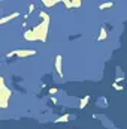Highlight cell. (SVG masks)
Masks as SVG:
<instances>
[{
	"label": "cell",
	"instance_id": "1",
	"mask_svg": "<svg viewBox=\"0 0 127 129\" xmlns=\"http://www.w3.org/2000/svg\"><path fill=\"white\" fill-rule=\"evenodd\" d=\"M46 29H48V24H46V23H42L39 27H36L34 30L27 32L24 36H25V39H28V41H31V39L45 41V39H46Z\"/></svg>",
	"mask_w": 127,
	"mask_h": 129
},
{
	"label": "cell",
	"instance_id": "2",
	"mask_svg": "<svg viewBox=\"0 0 127 129\" xmlns=\"http://www.w3.org/2000/svg\"><path fill=\"white\" fill-rule=\"evenodd\" d=\"M13 54H16L18 57H28V56H33V54H34V50H19V51H13V53L7 54V57H9V56H13Z\"/></svg>",
	"mask_w": 127,
	"mask_h": 129
},
{
	"label": "cell",
	"instance_id": "3",
	"mask_svg": "<svg viewBox=\"0 0 127 129\" xmlns=\"http://www.w3.org/2000/svg\"><path fill=\"white\" fill-rule=\"evenodd\" d=\"M55 69H57L58 75L61 77L63 75V71H61V57L60 56H57V59H55Z\"/></svg>",
	"mask_w": 127,
	"mask_h": 129
},
{
	"label": "cell",
	"instance_id": "4",
	"mask_svg": "<svg viewBox=\"0 0 127 129\" xmlns=\"http://www.w3.org/2000/svg\"><path fill=\"white\" fill-rule=\"evenodd\" d=\"M88 101H90V96H85V98H84V99L79 102V108H84V107L88 104Z\"/></svg>",
	"mask_w": 127,
	"mask_h": 129
},
{
	"label": "cell",
	"instance_id": "5",
	"mask_svg": "<svg viewBox=\"0 0 127 129\" xmlns=\"http://www.w3.org/2000/svg\"><path fill=\"white\" fill-rule=\"evenodd\" d=\"M18 14H12V15H7V17H4L3 20H0V24H3V23H6V21H9V20H12L13 17H16Z\"/></svg>",
	"mask_w": 127,
	"mask_h": 129
},
{
	"label": "cell",
	"instance_id": "6",
	"mask_svg": "<svg viewBox=\"0 0 127 129\" xmlns=\"http://www.w3.org/2000/svg\"><path fill=\"white\" fill-rule=\"evenodd\" d=\"M64 5H67V8H76L75 5H81V2H64Z\"/></svg>",
	"mask_w": 127,
	"mask_h": 129
},
{
	"label": "cell",
	"instance_id": "7",
	"mask_svg": "<svg viewBox=\"0 0 127 129\" xmlns=\"http://www.w3.org/2000/svg\"><path fill=\"white\" fill-rule=\"evenodd\" d=\"M112 5H114L112 2H108V3H102V5H100V9H109V8H111Z\"/></svg>",
	"mask_w": 127,
	"mask_h": 129
},
{
	"label": "cell",
	"instance_id": "8",
	"mask_svg": "<svg viewBox=\"0 0 127 129\" xmlns=\"http://www.w3.org/2000/svg\"><path fill=\"white\" fill-rule=\"evenodd\" d=\"M55 3H57L55 0H52V2H45V0H43V5H45L46 8H51V6H52V5H55Z\"/></svg>",
	"mask_w": 127,
	"mask_h": 129
},
{
	"label": "cell",
	"instance_id": "9",
	"mask_svg": "<svg viewBox=\"0 0 127 129\" xmlns=\"http://www.w3.org/2000/svg\"><path fill=\"white\" fill-rule=\"evenodd\" d=\"M103 38H106V30H105V29H102V32H100V36H99V39H103Z\"/></svg>",
	"mask_w": 127,
	"mask_h": 129
},
{
	"label": "cell",
	"instance_id": "10",
	"mask_svg": "<svg viewBox=\"0 0 127 129\" xmlns=\"http://www.w3.org/2000/svg\"><path fill=\"white\" fill-rule=\"evenodd\" d=\"M66 120H67V116H63V117H60L57 122H66Z\"/></svg>",
	"mask_w": 127,
	"mask_h": 129
},
{
	"label": "cell",
	"instance_id": "11",
	"mask_svg": "<svg viewBox=\"0 0 127 129\" xmlns=\"http://www.w3.org/2000/svg\"><path fill=\"white\" fill-rule=\"evenodd\" d=\"M49 93H51V95H55V93H57V89H54V87H52V89L49 90Z\"/></svg>",
	"mask_w": 127,
	"mask_h": 129
}]
</instances>
